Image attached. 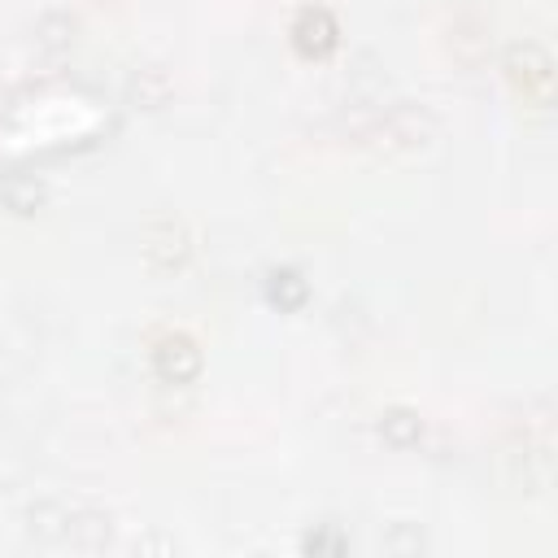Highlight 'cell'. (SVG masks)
<instances>
[{
	"label": "cell",
	"instance_id": "obj_1",
	"mask_svg": "<svg viewBox=\"0 0 558 558\" xmlns=\"http://www.w3.org/2000/svg\"><path fill=\"white\" fill-rule=\"evenodd\" d=\"M432 135H436V118L427 113V105H414V100L388 105V109L375 118V126H371V140H375V148H384V153L418 148V144H427Z\"/></svg>",
	"mask_w": 558,
	"mask_h": 558
},
{
	"label": "cell",
	"instance_id": "obj_2",
	"mask_svg": "<svg viewBox=\"0 0 558 558\" xmlns=\"http://www.w3.org/2000/svg\"><path fill=\"white\" fill-rule=\"evenodd\" d=\"M140 248H144V257H148L157 270H174V266H183V262H187V248H192L187 222L174 218V214L153 218V222L144 227V235H140Z\"/></svg>",
	"mask_w": 558,
	"mask_h": 558
},
{
	"label": "cell",
	"instance_id": "obj_3",
	"mask_svg": "<svg viewBox=\"0 0 558 558\" xmlns=\"http://www.w3.org/2000/svg\"><path fill=\"white\" fill-rule=\"evenodd\" d=\"M153 371H157L166 384H187V379H196V371H201V349H196V340L183 336V331H166V336L157 340V349H153Z\"/></svg>",
	"mask_w": 558,
	"mask_h": 558
},
{
	"label": "cell",
	"instance_id": "obj_4",
	"mask_svg": "<svg viewBox=\"0 0 558 558\" xmlns=\"http://www.w3.org/2000/svg\"><path fill=\"white\" fill-rule=\"evenodd\" d=\"M506 70L510 78L523 87V92H545L549 87V52L536 44V39H514L506 48Z\"/></svg>",
	"mask_w": 558,
	"mask_h": 558
},
{
	"label": "cell",
	"instance_id": "obj_5",
	"mask_svg": "<svg viewBox=\"0 0 558 558\" xmlns=\"http://www.w3.org/2000/svg\"><path fill=\"white\" fill-rule=\"evenodd\" d=\"M336 35H340V26H336L331 9H323V4H305V9L296 13V22H292V39H296V48L310 52V57H323V52L336 44Z\"/></svg>",
	"mask_w": 558,
	"mask_h": 558
},
{
	"label": "cell",
	"instance_id": "obj_6",
	"mask_svg": "<svg viewBox=\"0 0 558 558\" xmlns=\"http://www.w3.org/2000/svg\"><path fill=\"white\" fill-rule=\"evenodd\" d=\"M70 523H74V510L65 506V501H35L31 510H26V532L35 536V541H48V545H61V541H70Z\"/></svg>",
	"mask_w": 558,
	"mask_h": 558
},
{
	"label": "cell",
	"instance_id": "obj_7",
	"mask_svg": "<svg viewBox=\"0 0 558 558\" xmlns=\"http://www.w3.org/2000/svg\"><path fill=\"white\" fill-rule=\"evenodd\" d=\"M379 436H384L392 449H410V445H418V436H423V418H418L410 405H388V410L379 414Z\"/></svg>",
	"mask_w": 558,
	"mask_h": 558
},
{
	"label": "cell",
	"instance_id": "obj_8",
	"mask_svg": "<svg viewBox=\"0 0 558 558\" xmlns=\"http://www.w3.org/2000/svg\"><path fill=\"white\" fill-rule=\"evenodd\" d=\"M126 96H131L135 105H144V109L161 105V100L170 96V78H166V70H161V65H135V70L126 74Z\"/></svg>",
	"mask_w": 558,
	"mask_h": 558
},
{
	"label": "cell",
	"instance_id": "obj_9",
	"mask_svg": "<svg viewBox=\"0 0 558 558\" xmlns=\"http://www.w3.org/2000/svg\"><path fill=\"white\" fill-rule=\"evenodd\" d=\"M449 52L458 57V61H480L484 52H488V31H484V22L480 17H458L453 26H449Z\"/></svg>",
	"mask_w": 558,
	"mask_h": 558
},
{
	"label": "cell",
	"instance_id": "obj_10",
	"mask_svg": "<svg viewBox=\"0 0 558 558\" xmlns=\"http://www.w3.org/2000/svg\"><path fill=\"white\" fill-rule=\"evenodd\" d=\"M0 196H4L9 209L31 214V209L44 201V183H39V174H31V170H9V174L0 179Z\"/></svg>",
	"mask_w": 558,
	"mask_h": 558
},
{
	"label": "cell",
	"instance_id": "obj_11",
	"mask_svg": "<svg viewBox=\"0 0 558 558\" xmlns=\"http://www.w3.org/2000/svg\"><path fill=\"white\" fill-rule=\"evenodd\" d=\"M74 17L65 13V9H44L39 17H35V44L39 48H52V52H61V48H70L74 44Z\"/></svg>",
	"mask_w": 558,
	"mask_h": 558
},
{
	"label": "cell",
	"instance_id": "obj_12",
	"mask_svg": "<svg viewBox=\"0 0 558 558\" xmlns=\"http://www.w3.org/2000/svg\"><path fill=\"white\" fill-rule=\"evenodd\" d=\"M266 292H270V301L275 305H283V310H292V305H301L305 301V279H301V270H292V266H275L270 270V279H266Z\"/></svg>",
	"mask_w": 558,
	"mask_h": 558
}]
</instances>
